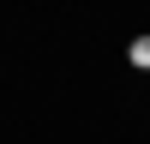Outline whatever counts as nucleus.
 Returning <instances> with one entry per match:
<instances>
[{
	"instance_id": "1",
	"label": "nucleus",
	"mask_w": 150,
	"mask_h": 144,
	"mask_svg": "<svg viewBox=\"0 0 150 144\" xmlns=\"http://www.w3.org/2000/svg\"><path fill=\"white\" fill-rule=\"evenodd\" d=\"M132 66H150V36H138V42H132Z\"/></svg>"
}]
</instances>
